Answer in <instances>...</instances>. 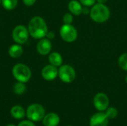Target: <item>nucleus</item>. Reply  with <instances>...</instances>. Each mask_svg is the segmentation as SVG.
<instances>
[{"label":"nucleus","instance_id":"7ed1b4c3","mask_svg":"<svg viewBox=\"0 0 127 126\" xmlns=\"http://www.w3.org/2000/svg\"><path fill=\"white\" fill-rule=\"evenodd\" d=\"M12 74L14 78L21 82H27L31 77V71L29 67L22 63L16 64L12 69Z\"/></svg>","mask_w":127,"mask_h":126},{"label":"nucleus","instance_id":"5701e85b","mask_svg":"<svg viewBox=\"0 0 127 126\" xmlns=\"http://www.w3.org/2000/svg\"><path fill=\"white\" fill-rule=\"evenodd\" d=\"M17 126H36L35 124L33 123V122L31 121V120H23L22 122H20Z\"/></svg>","mask_w":127,"mask_h":126},{"label":"nucleus","instance_id":"0eeeda50","mask_svg":"<svg viewBox=\"0 0 127 126\" xmlns=\"http://www.w3.org/2000/svg\"><path fill=\"white\" fill-rule=\"evenodd\" d=\"M29 36V32L26 27L24 25H17L14 27L12 32V37L13 41L19 45L25 44Z\"/></svg>","mask_w":127,"mask_h":126},{"label":"nucleus","instance_id":"9d476101","mask_svg":"<svg viewBox=\"0 0 127 126\" xmlns=\"http://www.w3.org/2000/svg\"><path fill=\"white\" fill-rule=\"evenodd\" d=\"M42 76L44 79L47 81H52L57 78L58 76V69L57 67L54 66L52 65H45L41 72Z\"/></svg>","mask_w":127,"mask_h":126},{"label":"nucleus","instance_id":"ddd939ff","mask_svg":"<svg viewBox=\"0 0 127 126\" xmlns=\"http://www.w3.org/2000/svg\"><path fill=\"white\" fill-rule=\"evenodd\" d=\"M68 8L70 13L74 16H79V15L82 14L83 5L77 0H71L68 2Z\"/></svg>","mask_w":127,"mask_h":126},{"label":"nucleus","instance_id":"b1692460","mask_svg":"<svg viewBox=\"0 0 127 126\" xmlns=\"http://www.w3.org/2000/svg\"><path fill=\"white\" fill-rule=\"evenodd\" d=\"M23 1V3L26 5V6H32L35 4L36 1V0H22Z\"/></svg>","mask_w":127,"mask_h":126},{"label":"nucleus","instance_id":"f03ea898","mask_svg":"<svg viewBox=\"0 0 127 126\" xmlns=\"http://www.w3.org/2000/svg\"><path fill=\"white\" fill-rule=\"evenodd\" d=\"M91 19L97 23H103L110 17V10L104 4H95L90 10Z\"/></svg>","mask_w":127,"mask_h":126},{"label":"nucleus","instance_id":"bb28decb","mask_svg":"<svg viewBox=\"0 0 127 126\" xmlns=\"http://www.w3.org/2000/svg\"><path fill=\"white\" fill-rule=\"evenodd\" d=\"M108 0H96V1H97V3H101V4H104Z\"/></svg>","mask_w":127,"mask_h":126},{"label":"nucleus","instance_id":"6e6552de","mask_svg":"<svg viewBox=\"0 0 127 126\" xmlns=\"http://www.w3.org/2000/svg\"><path fill=\"white\" fill-rule=\"evenodd\" d=\"M93 103L95 108L99 111H105L109 105V99L104 93H97L94 99Z\"/></svg>","mask_w":127,"mask_h":126},{"label":"nucleus","instance_id":"f8f14e48","mask_svg":"<svg viewBox=\"0 0 127 126\" xmlns=\"http://www.w3.org/2000/svg\"><path fill=\"white\" fill-rule=\"evenodd\" d=\"M60 122V118L55 113H49L45 115L42 123L45 126H57Z\"/></svg>","mask_w":127,"mask_h":126},{"label":"nucleus","instance_id":"c85d7f7f","mask_svg":"<svg viewBox=\"0 0 127 126\" xmlns=\"http://www.w3.org/2000/svg\"><path fill=\"white\" fill-rule=\"evenodd\" d=\"M125 80H126V83L127 84V76H126V79H125Z\"/></svg>","mask_w":127,"mask_h":126},{"label":"nucleus","instance_id":"1a4fd4ad","mask_svg":"<svg viewBox=\"0 0 127 126\" xmlns=\"http://www.w3.org/2000/svg\"><path fill=\"white\" fill-rule=\"evenodd\" d=\"M109 118L105 112L100 111L94 114L89 121V126H107L109 124Z\"/></svg>","mask_w":127,"mask_h":126},{"label":"nucleus","instance_id":"f3484780","mask_svg":"<svg viewBox=\"0 0 127 126\" xmlns=\"http://www.w3.org/2000/svg\"><path fill=\"white\" fill-rule=\"evenodd\" d=\"M26 91V86L24 82H18L13 85V92L17 95L23 94Z\"/></svg>","mask_w":127,"mask_h":126},{"label":"nucleus","instance_id":"423d86ee","mask_svg":"<svg viewBox=\"0 0 127 126\" xmlns=\"http://www.w3.org/2000/svg\"><path fill=\"white\" fill-rule=\"evenodd\" d=\"M58 76L65 83L72 82L76 77V72L74 68L69 65H62L58 69Z\"/></svg>","mask_w":127,"mask_h":126},{"label":"nucleus","instance_id":"cd10ccee","mask_svg":"<svg viewBox=\"0 0 127 126\" xmlns=\"http://www.w3.org/2000/svg\"><path fill=\"white\" fill-rule=\"evenodd\" d=\"M7 126H16L15 125H13V124H9V125H7Z\"/></svg>","mask_w":127,"mask_h":126},{"label":"nucleus","instance_id":"dca6fc26","mask_svg":"<svg viewBox=\"0 0 127 126\" xmlns=\"http://www.w3.org/2000/svg\"><path fill=\"white\" fill-rule=\"evenodd\" d=\"M10 114L13 118L16 120H21L25 117V109L22 106L14 105L10 109Z\"/></svg>","mask_w":127,"mask_h":126},{"label":"nucleus","instance_id":"412c9836","mask_svg":"<svg viewBox=\"0 0 127 126\" xmlns=\"http://www.w3.org/2000/svg\"><path fill=\"white\" fill-rule=\"evenodd\" d=\"M73 14L71 13H66L63 17V21L64 24H71L73 22Z\"/></svg>","mask_w":127,"mask_h":126},{"label":"nucleus","instance_id":"f257e3e1","mask_svg":"<svg viewBox=\"0 0 127 126\" xmlns=\"http://www.w3.org/2000/svg\"><path fill=\"white\" fill-rule=\"evenodd\" d=\"M29 35L35 39H41L46 36L48 33V26L43 18L36 16L33 17L28 26Z\"/></svg>","mask_w":127,"mask_h":126},{"label":"nucleus","instance_id":"a878e982","mask_svg":"<svg viewBox=\"0 0 127 126\" xmlns=\"http://www.w3.org/2000/svg\"><path fill=\"white\" fill-rule=\"evenodd\" d=\"M82 13H83V14H86V15H87V14L90 13V10L89 9V7H83Z\"/></svg>","mask_w":127,"mask_h":126},{"label":"nucleus","instance_id":"6ab92c4d","mask_svg":"<svg viewBox=\"0 0 127 126\" xmlns=\"http://www.w3.org/2000/svg\"><path fill=\"white\" fill-rule=\"evenodd\" d=\"M118 65L121 69L127 71V53L121 54L118 59Z\"/></svg>","mask_w":127,"mask_h":126},{"label":"nucleus","instance_id":"393cba45","mask_svg":"<svg viewBox=\"0 0 127 126\" xmlns=\"http://www.w3.org/2000/svg\"><path fill=\"white\" fill-rule=\"evenodd\" d=\"M55 37V33L52 31H48L47 34H46V38H48V39H53Z\"/></svg>","mask_w":127,"mask_h":126},{"label":"nucleus","instance_id":"7c9ffc66","mask_svg":"<svg viewBox=\"0 0 127 126\" xmlns=\"http://www.w3.org/2000/svg\"></svg>","mask_w":127,"mask_h":126},{"label":"nucleus","instance_id":"20e7f679","mask_svg":"<svg viewBox=\"0 0 127 126\" xmlns=\"http://www.w3.org/2000/svg\"><path fill=\"white\" fill-rule=\"evenodd\" d=\"M45 115V111L43 106L38 103L31 104L26 111L28 119L32 122H39L43 120Z\"/></svg>","mask_w":127,"mask_h":126},{"label":"nucleus","instance_id":"a211bd4d","mask_svg":"<svg viewBox=\"0 0 127 126\" xmlns=\"http://www.w3.org/2000/svg\"><path fill=\"white\" fill-rule=\"evenodd\" d=\"M18 4V0H1L3 7L7 10H13Z\"/></svg>","mask_w":127,"mask_h":126},{"label":"nucleus","instance_id":"9b49d317","mask_svg":"<svg viewBox=\"0 0 127 126\" xmlns=\"http://www.w3.org/2000/svg\"><path fill=\"white\" fill-rule=\"evenodd\" d=\"M52 48V44L48 38H42L39 39L36 45L37 52L42 56H46L50 53Z\"/></svg>","mask_w":127,"mask_h":126},{"label":"nucleus","instance_id":"2eb2a0df","mask_svg":"<svg viewBox=\"0 0 127 126\" xmlns=\"http://www.w3.org/2000/svg\"><path fill=\"white\" fill-rule=\"evenodd\" d=\"M48 61L51 65L60 67L63 65V57L58 52H52L48 56Z\"/></svg>","mask_w":127,"mask_h":126},{"label":"nucleus","instance_id":"c756f323","mask_svg":"<svg viewBox=\"0 0 127 126\" xmlns=\"http://www.w3.org/2000/svg\"><path fill=\"white\" fill-rule=\"evenodd\" d=\"M1 4V0H0V4Z\"/></svg>","mask_w":127,"mask_h":126},{"label":"nucleus","instance_id":"4be33fe9","mask_svg":"<svg viewBox=\"0 0 127 126\" xmlns=\"http://www.w3.org/2000/svg\"><path fill=\"white\" fill-rule=\"evenodd\" d=\"M79 1L85 7H92L95 4L96 0H79Z\"/></svg>","mask_w":127,"mask_h":126},{"label":"nucleus","instance_id":"aec40b11","mask_svg":"<svg viewBox=\"0 0 127 126\" xmlns=\"http://www.w3.org/2000/svg\"><path fill=\"white\" fill-rule=\"evenodd\" d=\"M105 114L107 116V117L110 120V119H115L118 116V112L117 108L114 107H109L105 111Z\"/></svg>","mask_w":127,"mask_h":126},{"label":"nucleus","instance_id":"4468645a","mask_svg":"<svg viewBox=\"0 0 127 126\" xmlns=\"http://www.w3.org/2000/svg\"><path fill=\"white\" fill-rule=\"evenodd\" d=\"M23 53V48L22 45L19 44H13L12 45L8 50V54L12 58H19Z\"/></svg>","mask_w":127,"mask_h":126},{"label":"nucleus","instance_id":"39448f33","mask_svg":"<svg viewBox=\"0 0 127 126\" xmlns=\"http://www.w3.org/2000/svg\"><path fill=\"white\" fill-rule=\"evenodd\" d=\"M62 39L66 42H73L77 38V30L71 24H64L60 29Z\"/></svg>","mask_w":127,"mask_h":126}]
</instances>
